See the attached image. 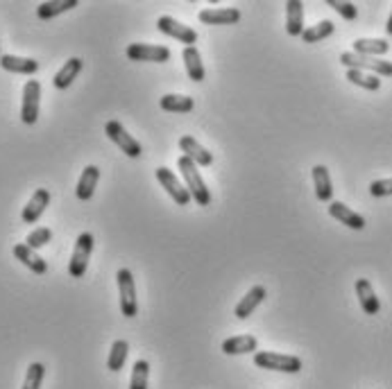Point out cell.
I'll list each match as a JSON object with an SVG mask.
<instances>
[{"instance_id":"cell-26","label":"cell","mask_w":392,"mask_h":389,"mask_svg":"<svg viewBox=\"0 0 392 389\" xmlns=\"http://www.w3.org/2000/svg\"><path fill=\"white\" fill-rule=\"evenodd\" d=\"M73 7H77V0H48V3H41L36 7V16L41 21H50Z\"/></svg>"},{"instance_id":"cell-16","label":"cell","mask_w":392,"mask_h":389,"mask_svg":"<svg viewBox=\"0 0 392 389\" xmlns=\"http://www.w3.org/2000/svg\"><path fill=\"white\" fill-rule=\"evenodd\" d=\"M222 353L227 355H245V353H256L258 342L254 335H233V338L222 342Z\"/></svg>"},{"instance_id":"cell-35","label":"cell","mask_w":392,"mask_h":389,"mask_svg":"<svg viewBox=\"0 0 392 389\" xmlns=\"http://www.w3.org/2000/svg\"><path fill=\"white\" fill-rule=\"evenodd\" d=\"M372 197H390L392 195V179H376L370 183Z\"/></svg>"},{"instance_id":"cell-22","label":"cell","mask_w":392,"mask_h":389,"mask_svg":"<svg viewBox=\"0 0 392 389\" xmlns=\"http://www.w3.org/2000/svg\"><path fill=\"white\" fill-rule=\"evenodd\" d=\"M14 256H16V261H21L34 274H46L48 272V263L39 256L34 249H30L28 245H16L14 247Z\"/></svg>"},{"instance_id":"cell-31","label":"cell","mask_w":392,"mask_h":389,"mask_svg":"<svg viewBox=\"0 0 392 389\" xmlns=\"http://www.w3.org/2000/svg\"><path fill=\"white\" fill-rule=\"evenodd\" d=\"M148 375H150L148 360H136L132 369V378H129V389H148Z\"/></svg>"},{"instance_id":"cell-7","label":"cell","mask_w":392,"mask_h":389,"mask_svg":"<svg viewBox=\"0 0 392 389\" xmlns=\"http://www.w3.org/2000/svg\"><path fill=\"white\" fill-rule=\"evenodd\" d=\"M154 177L159 179V183H161V188H166V193L171 195L175 202L179 204V206H189L191 204V193H189V188L179 181V177L173 172V170H168L166 166H161V168H156L154 170Z\"/></svg>"},{"instance_id":"cell-9","label":"cell","mask_w":392,"mask_h":389,"mask_svg":"<svg viewBox=\"0 0 392 389\" xmlns=\"http://www.w3.org/2000/svg\"><path fill=\"white\" fill-rule=\"evenodd\" d=\"M127 57L132 61H154V64H166L171 61L173 52L166 46H152V44H129L127 46Z\"/></svg>"},{"instance_id":"cell-1","label":"cell","mask_w":392,"mask_h":389,"mask_svg":"<svg viewBox=\"0 0 392 389\" xmlns=\"http://www.w3.org/2000/svg\"><path fill=\"white\" fill-rule=\"evenodd\" d=\"M177 168L181 172V177H184V186L189 188L193 202H198V206H208V204H211V193H208V188H206V183L202 179V174L198 172V166H195L191 158H186L184 154H181L177 158Z\"/></svg>"},{"instance_id":"cell-17","label":"cell","mask_w":392,"mask_h":389,"mask_svg":"<svg viewBox=\"0 0 392 389\" xmlns=\"http://www.w3.org/2000/svg\"><path fill=\"white\" fill-rule=\"evenodd\" d=\"M286 32L291 36H302L304 32V5L299 0L286 3Z\"/></svg>"},{"instance_id":"cell-21","label":"cell","mask_w":392,"mask_h":389,"mask_svg":"<svg viewBox=\"0 0 392 389\" xmlns=\"http://www.w3.org/2000/svg\"><path fill=\"white\" fill-rule=\"evenodd\" d=\"M313 186H316V195L320 202H326L331 204L333 202V183H331V177H329V170L326 166H316L313 168Z\"/></svg>"},{"instance_id":"cell-36","label":"cell","mask_w":392,"mask_h":389,"mask_svg":"<svg viewBox=\"0 0 392 389\" xmlns=\"http://www.w3.org/2000/svg\"><path fill=\"white\" fill-rule=\"evenodd\" d=\"M386 32L392 36V11H390V19H388V23H386Z\"/></svg>"},{"instance_id":"cell-5","label":"cell","mask_w":392,"mask_h":389,"mask_svg":"<svg viewBox=\"0 0 392 389\" xmlns=\"http://www.w3.org/2000/svg\"><path fill=\"white\" fill-rule=\"evenodd\" d=\"M91 253H94V233H80L75 240V249H73V256H71V265H69V274L73 278H82L89 261H91Z\"/></svg>"},{"instance_id":"cell-20","label":"cell","mask_w":392,"mask_h":389,"mask_svg":"<svg viewBox=\"0 0 392 389\" xmlns=\"http://www.w3.org/2000/svg\"><path fill=\"white\" fill-rule=\"evenodd\" d=\"M82 66H84V61H82L80 57H71V59L57 71V75L52 77V84H55V89H59V91L69 89V86L75 82V77L82 73Z\"/></svg>"},{"instance_id":"cell-23","label":"cell","mask_w":392,"mask_h":389,"mask_svg":"<svg viewBox=\"0 0 392 389\" xmlns=\"http://www.w3.org/2000/svg\"><path fill=\"white\" fill-rule=\"evenodd\" d=\"M0 66H3L7 73H16V75H34L39 71V61L28 57H16V55H3L0 57Z\"/></svg>"},{"instance_id":"cell-29","label":"cell","mask_w":392,"mask_h":389,"mask_svg":"<svg viewBox=\"0 0 392 389\" xmlns=\"http://www.w3.org/2000/svg\"><path fill=\"white\" fill-rule=\"evenodd\" d=\"M333 30H336V25L331 21H320L318 25H311V28H306L302 32V41L304 44H318V41H322V39L331 36Z\"/></svg>"},{"instance_id":"cell-13","label":"cell","mask_w":392,"mask_h":389,"mask_svg":"<svg viewBox=\"0 0 392 389\" xmlns=\"http://www.w3.org/2000/svg\"><path fill=\"white\" fill-rule=\"evenodd\" d=\"M329 216L338 222H343L345 226H349V229H354V231H363L365 229V218L361 216V213L356 211H351L347 204L343 202H331L329 204Z\"/></svg>"},{"instance_id":"cell-25","label":"cell","mask_w":392,"mask_h":389,"mask_svg":"<svg viewBox=\"0 0 392 389\" xmlns=\"http://www.w3.org/2000/svg\"><path fill=\"white\" fill-rule=\"evenodd\" d=\"M390 50V44L386 39H356L354 41V52L365 57H381Z\"/></svg>"},{"instance_id":"cell-12","label":"cell","mask_w":392,"mask_h":389,"mask_svg":"<svg viewBox=\"0 0 392 389\" xmlns=\"http://www.w3.org/2000/svg\"><path fill=\"white\" fill-rule=\"evenodd\" d=\"M200 21L204 25H233L241 21V9L238 7H208L200 11Z\"/></svg>"},{"instance_id":"cell-33","label":"cell","mask_w":392,"mask_h":389,"mask_svg":"<svg viewBox=\"0 0 392 389\" xmlns=\"http://www.w3.org/2000/svg\"><path fill=\"white\" fill-rule=\"evenodd\" d=\"M50 240H52V231L48 229V226H41V229H34L28 238H25V245L36 251V249L46 247Z\"/></svg>"},{"instance_id":"cell-2","label":"cell","mask_w":392,"mask_h":389,"mask_svg":"<svg viewBox=\"0 0 392 389\" xmlns=\"http://www.w3.org/2000/svg\"><path fill=\"white\" fill-rule=\"evenodd\" d=\"M254 365L258 369L281 371V373H299L302 371V358L288 353H274V351H256Z\"/></svg>"},{"instance_id":"cell-14","label":"cell","mask_w":392,"mask_h":389,"mask_svg":"<svg viewBox=\"0 0 392 389\" xmlns=\"http://www.w3.org/2000/svg\"><path fill=\"white\" fill-rule=\"evenodd\" d=\"M179 147L181 152H184L186 158H191L195 166H211L213 163V154L206 150V147H202L198 141H195L193 136H181L179 138Z\"/></svg>"},{"instance_id":"cell-32","label":"cell","mask_w":392,"mask_h":389,"mask_svg":"<svg viewBox=\"0 0 392 389\" xmlns=\"http://www.w3.org/2000/svg\"><path fill=\"white\" fill-rule=\"evenodd\" d=\"M44 375H46V367L41 365V362H32V365L28 367V373H25V383L21 389H41Z\"/></svg>"},{"instance_id":"cell-19","label":"cell","mask_w":392,"mask_h":389,"mask_svg":"<svg viewBox=\"0 0 392 389\" xmlns=\"http://www.w3.org/2000/svg\"><path fill=\"white\" fill-rule=\"evenodd\" d=\"M266 294H268V292H266L263 286H254V288L238 301V305H236V310H233V315H236L238 319H247L261 303H263Z\"/></svg>"},{"instance_id":"cell-37","label":"cell","mask_w":392,"mask_h":389,"mask_svg":"<svg viewBox=\"0 0 392 389\" xmlns=\"http://www.w3.org/2000/svg\"><path fill=\"white\" fill-rule=\"evenodd\" d=\"M0 57H3V55H0Z\"/></svg>"},{"instance_id":"cell-8","label":"cell","mask_w":392,"mask_h":389,"mask_svg":"<svg viewBox=\"0 0 392 389\" xmlns=\"http://www.w3.org/2000/svg\"><path fill=\"white\" fill-rule=\"evenodd\" d=\"M39 102H41V84L36 79H28L23 86V104H21V120L25 125H34L39 120Z\"/></svg>"},{"instance_id":"cell-24","label":"cell","mask_w":392,"mask_h":389,"mask_svg":"<svg viewBox=\"0 0 392 389\" xmlns=\"http://www.w3.org/2000/svg\"><path fill=\"white\" fill-rule=\"evenodd\" d=\"M181 59H184L186 64V73L189 77L193 79V82H204V64H202V57L195 46L191 48H184V52H181Z\"/></svg>"},{"instance_id":"cell-30","label":"cell","mask_w":392,"mask_h":389,"mask_svg":"<svg viewBox=\"0 0 392 389\" xmlns=\"http://www.w3.org/2000/svg\"><path fill=\"white\" fill-rule=\"evenodd\" d=\"M347 79L351 84H356L361 89L368 91H378L381 89V77H376L372 73H363V71H347Z\"/></svg>"},{"instance_id":"cell-4","label":"cell","mask_w":392,"mask_h":389,"mask_svg":"<svg viewBox=\"0 0 392 389\" xmlns=\"http://www.w3.org/2000/svg\"><path fill=\"white\" fill-rule=\"evenodd\" d=\"M116 281H119V292H121V313L125 317H136L139 315V299H136V283H134V274L127 270V267H121L119 274H116Z\"/></svg>"},{"instance_id":"cell-11","label":"cell","mask_w":392,"mask_h":389,"mask_svg":"<svg viewBox=\"0 0 392 389\" xmlns=\"http://www.w3.org/2000/svg\"><path fill=\"white\" fill-rule=\"evenodd\" d=\"M48 204H50V193L46 191V188H39V191H34V195L30 197V202L25 204V208L21 213V220L25 224H34L46 213Z\"/></svg>"},{"instance_id":"cell-28","label":"cell","mask_w":392,"mask_h":389,"mask_svg":"<svg viewBox=\"0 0 392 389\" xmlns=\"http://www.w3.org/2000/svg\"><path fill=\"white\" fill-rule=\"evenodd\" d=\"M127 353H129V344L125 340H116L111 344V351H109V358H107V369L109 371H121L125 367Z\"/></svg>"},{"instance_id":"cell-10","label":"cell","mask_w":392,"mask_h":389,"mask_svg":"<svg viewBox=\"0 0 392 389\" xmlns=\"http://www.w3.org/2000/svg\"><path fill=\"white\" fill-rule=\"evenodd\" d=\"M156 28H159V32L177 39L179 44H186V48L198 44V32H195L193 28H189V25L175 21L173 16H159V21H156Z\"/></svg>"},{"instance_id":"cell-6","label":"cell","mask_w":392,"mask_h":389,"mask_svg":"<svg viewBox=\"0 0 392 389\" xmlns=\"http://www.w3.org/2000/svg\"><path fill=\"white\" fill-rule=\"evenodd\" d=\"M104 133H107V138L111 141V143H116L121 147V152H125V156H129V158H139L141 154H143V147H141V143L129 133L119 120H109L107 125H104Z\"/></svg>"},{"instance_id":"cell-15","label":"cell","mask_w":392,"mask_h":389,"mask_svg":"<svg viewBox=\"0 0 392 389\" xmlns=\"http://www.w3.org/2000/svg\"><path fill=\"white\" fill-rule=\"evenodd\" d=\"M356 297H358V303H361L365 315H378V310H381V301H378V297L374 294V288L368 278L356 281Z\"/></svg>"},{"instance_id":"cell-27","label":"cell","mask_w":392,"mask_h":389,"mask_svg":"<svg viewBox=\"0 0 392 389\" xmlns=\"http://www.w3.org/2000/svg\"><path fill=\"white\" fill-rule=\"evenodd\" d=\"M161 109L164 111H171V113H191L195 109V100L189 96H175V93H168L159 100Z\"/></svg>"},{"instance_id":"cell-18","label":"cell","mask_w":392,"mask_h":389,"mask_svg":"<svg viewBox=\"0 0 392 389\" xmlns=\"http://www.w3.org/2000/svg\"><path fill=\"white\" fill-rule=\"evenodd\" d=\"M100 181V168L98 166H86L80 181H77V188H75V195L77 199H82V202H89L91 197L96 193V186Z\"/></svg>"},{"instance_id":"cell-34","label":"cell","mask_w":392,"mask_h":389,"mask_svg":"<svg viewBox=\"0 0 392 389\" xmlns=\"http://www.w3.org/2000/svg\"><path fill=\"white\" fill-rule=\"evenodd\" d=\"M326 5L333 7L345 21H356V16H358V9H356L354 3H343V0H326Z\"/></svg>"},{"instance_id":"cell-3","label":"cell","mask_w":392,"mask_h":389,"mask_svg":"<svg viewBox=\"0 0 392 389\" xmlns=\"http://www.w3.org/2000/svg\"><path fill=\"white\" fill-rule=\"evenodd\" d=\"M341 64L347 66V71H363L376 77H392V61H383L378 57H365L356 52H343Z\"/></svg>"}]
</instances>
